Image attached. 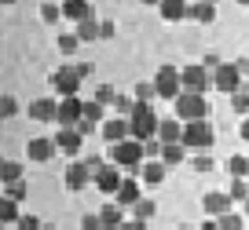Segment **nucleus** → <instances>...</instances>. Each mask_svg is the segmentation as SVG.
<instances>
[{"label": "nucleus", "mask_w": 249, "mask_h": 230, "mask_svg": "<svg viewBox=\"0 0 249 230\" xmlns=\"http://www.w3.org/2000/svg\"><path fill=\"white\" fill-rule=\"evenodd\" d=\"M103 139H107V143H121V139H132L128 117H107V121H103Z\"/></svg>", "instance_id": "nucleus-14"}, {"label": "nucleus", "mask_w": 249, "mask_h": 230, "mask_svg": "<svg viewBox=\"0 0 249 230\" xmlns=\"http://www.w3.org/2000/svg\"><path fill=\"white\" fill-rule=\"evenodd\" d=\"M0 114H4V117H15V114H18V102L11 99V95H4V102H0Z\"/></svg>", "instance_id": "nucleus-39"}, {"label": "nucleus", "mask_w": 249, "mask_h": 230, "mask_svg": "<svg viewBox=\"0 0 249 230\" xmlns=\"http://www.w3.org/2000/svg\"><path fill=\"white\" fill-rule=\"evenodd\" d=\"M179 143H183L187 150H205V146H213L209 121H187L183 124V139H179Z\"/></svg>", "instance_id": "nucleus-5"}, {"label": "nucleus", "mask_w": 249, "mask_h": 230, "mask_svg": "<svg viewBox=\"0 0 249 230\" xmlns=\"http://www.w3.org/2000/svg\"><path fill=\"white\" fill-rule=\"evenodd\" d=\"M26 153H30V161L44 164V161H52L55 153H59V143H55V139H44V135H37V139H30Z\"/></svg>", "instance_id": "nucleus-12"}, {"label": "nucleus", "mask_w": 249, "mask_h": 230, "mask_svg": "<svg viewBox=\"0 0 249 230\" xmlns=\"http://www.w3.org/2000/svg\"><path fill=\"white\" fill-rule=\"evenodd\" d=\"M85 121H92V124H103L107 121V106H103V102H85Z\"/></svg>", "instance_id": "nucleus-27"}, {"label": "nucleus", "mask_w": 249, "mask_h": 230, "mask_svg": "<svg viewBox=\"0 0 249 230\" xmlns=\"http://www.w3.org/2000/svg\"><path fill=\"white\" fill-rule=\"evenodd\" d=\"M154 95H158L154 81H140V84H136V99H140V102H150Z\"/></svg>", "instance_id": "nucleus-34"}, {"label": "nucleus", "mask_w": 249, "mask_h": 230, "mask_svg": "<svg viewBox=\"0 0 249 230\" xmlns=\"http://www.w3.org/2000/svg\"><path fill=\"white\" fill-rule=\"evenodd\" d=\"M26 194H30V186H26V179H18V183H8V194H4V197H11V201H18V205H22Z\"/></svg>", "instance_id": "nucleus-31"}, {"label": "nucleus", "mask_w": 249, "mask_h": 230, "mask_svg": "<svg viewBox=\"0 0 249 230\" xmlns=\"http://www.w3.org/2000/svg\"><path fill=\"white\" fill-rule=\"evenodd\" d=\"M238 131H242V139H246V143H249V117H246V121H242V128H238Z\"/></svg>", "instance_id": "nucleus-48"}, {"label": "nucleus", "mask_w": 249, "mask_h": 230, "mask_svg": "<svg viewBox=\"0 0 249 230\" xmlns=\"http://www.w3.org/2000/svg\"><path fill=\"white\" fill-rule=\"evenodd\" d=\"M99 219H103V230H121V223H124V215H121V205H103Z\"/></svg>", "instance_id": "nucleus-23"}, {"label": "nucleus", "mask_w": 249, "mask_h": 230, "mask_svg": "<svg viewBox=\"0 0 249 230\" xmlns=\"http://www.w3.org/2000/svg\"><path fill=\"white\" fill-rule=\"evenodd\" d=\"M0 179H4V183H18V179H22V164L18 161H4L0 164Z\"/></svg>", "instance_id": "nucleus-28"}, {"label": "nucleus", "mask_w": 249, "mask_h": 230, "mask_svg": "<svg viewBox=\"0 0 249 230\" xmlns=\"http://www.w3.org/2000/svg\"><path fill=\"white\" fill-rule=\"evenodd\" d=\"M132 212H136V219H143V223H147L150 215H154V201L140 197V201H136V205H132Z\"/></svg>", "instance_id": "nucleus-32"}, {"label": "nucleus", "mask_w": 249, "mask_h": 230, "mask_svg": "<svg viewBox=\"0 0 249 230\" xmlns=\"http://www.w3.org/2000/svg\"><path fill=\"white\" fill-rule=\"evenodd\" d=\"M26 114H30L33 121H40V124H44V121H55V117H59V102H55V99H33Z\"/></svg>", "instance_id": "nucleus-17"}, {"label": "nucleus", "mask_w": 249, "mask_h": 230, "mask_svg": "<svg viewBox=\"0 0 249 230\" xmlns=\"http://www.w3.org/2000/svg\"><path fill=\"white\" fill-rule=\"evenodd\" d=\"M238 4H242V8H249V0H238Z\"/></svg>", "instance_id": "nucleus-51"}, {"label": "nucleus", "mask_w": 249, "mask_h": 230, "mask_svg": "<svg viewBox=\"0 0 249 230\" xmlns=\"http://www.w3.org/2000/svg\"><path fill=\"white\" fill-rule=\"evenodd\" d=\"M154 88H158V95H161V99H172V102H176L179 95H183V81H179V69L161 66V69H158V77H154Z\"/></svg>", "instance_id": "nucleus-6"}, {"label": "nucleus", "mask_w": 249, "mask_h": 230, "mask_svg": "<svg viewBox=\"0 0 249 230\" xmlns=\"http://www.w3.org/2000/svg\"><path fill=\"white\" fill-rule=\"evenodd\" d=\"M136 176H140V179H143L147 186H158V183H161L165 176H169V164H165L161 157H158V161H143L140 168H136Z\"/></svg>", "instance_id": "nucleus-15"}, {"label": "nucleus", "mask_w": 249, "mask_h": 230, "mask_svg": "<svg viewBox=\"0 0 249 230\" xmlns=\"http://www.w3.org/2000/svg\"><path fill=\"white\" fill-rule=\"evenodd\" d=\"M55 121H59L62 128H77V124L85 121V102H81V95L59 99V117H55Z\"/></svg>", "instance_id": "nucleus-9"}, {"label": "nucleus", "mask_w": 249, "mask_h": 230, "mask_svg": "<svg viewBox=\"0 0 249 230\" xmlns=\"http://www.w3.org/2000/svg\"><path fill=\"white\" fill-rule=\"evenodd\" d=\"M209 4H216V0H209Z\"/></svg>", "instance_id": "nucleus-55"}, {"label": "nucleus", "mask_w": 249, "mask_h": 230, "mask_svg": "<svg viewBox=\"0 0 249 230\" xmlns=\"http://www.w3.org/2000/svg\"><path fill=\"white\" fill-rule=\"evenodd\" d=\"M202 66H205V69H216V66H220V59H216V55H205Z\"/></svg>", "instance_id": "nucleus-45"}, {"label": "nucleus", "mask_w": 249, "mask_h": 230, "mask_svg": "<svg viewBox=\"0 0 249 230\" xmlns=\"http://www.w3.org/2000/svg\"><path fill=\"white\" fill-rule=\"evenodd\" d=\"M158 11H161L165 22H179V18H187L191 4H187V0H161V4H158Z\"/></svg>", "instance_id": "nucleus-19"}, {"label": "nucleus", "mask_w": 249, "mask_h": 230, "mask_svg": "<svg viewBox=\"0 0 249 230\" xmlns=\"http://www.w3.org/2000/svg\"><path fill=\"white\" fill-rule=\"evenodd\" d=\"M158 124H161V117L150 110V102H140V99H136L132 114H128V128H132V139H140V143L154 139V135H158Z\"/></svg>", "instance_id": "nucleus-1"}, {"label": "nucleus", "mask_w": 249, "mask_h": 230, "mask_svg": "<svg viewBox=\"0 0 249 230\" xmlns=\"http://www.w3.org/2000/svg\"><path fill=\"white\" fill-rule=\"evenodd\" d=\"M234 66H238V73H249V59H238Z\"/></svg>", "instance_id": "nucleus-47"}, {"label": "nucleus", "mask_w": 249, "mask_h": 230, "mask_svg": "<svg viewBox=\"0 0 249 230\" xmlns=\"http://www.w3.org/2000/svg\"><path fill=\"white\" fill-rule=\"evenodd\" d=\"M77 44H81L77 33H59V51L62 55H73V51H77Z\"/></svg>", "instance_id": "nucleus-30"}, {"label": "nucleus", "mask_w": 249, "mask_h": 230, "mask_svg": "<svg viewBox=\"0 0 249 230\" xmlns=\"http://www.w3.org/2000/svg\"><path fill=\"white\" fill-rule=\"evenodd\" d=\"M195 172L209 176V172H213V157H205V153H202V157H195Z\"/></svg>", "instance_id": "nucleus-40"}, {"label": "nucleus", "mask_w": 249, "mask_h": 230, "mask_svg": "<svg viewBox=\"0 0 249 230\" xmlns=\"http://www.w3.org/2000/svg\"><path fill=\"white\" fill-rule=\"evenodd\" d=\"M62 18L85 22V18H92V4H88V0H66V4H62Z\"/></svg>", "instance_id": "nucleus-20"}, {"label": "nucleus", "mask_w": 249, "mask_h": 230, "mask_svg": "<svg viewBox=\"0 0 249 230\" xmlns=\"http://www.w3.org/2000/svg\"><path fill=\"white\" fill-rule=\"evenodd\" d=\"M77 33L81 40H99L103 37V22H95V18H85V22H77Z\"/></svg>", "instance_id": "nucleus-25"}, {"label": "nucleus", "mask_w": 249, "mask_h": 230, "mask_svg": "<svg viewBox=\"0 0 249 230\" xmlns=\"http://www.w3.org/2000/svg\"><path fill=\"white\" fill-rule=\"evenodd\" d=\"M227 194H231L234 201H246V197H249V183H246V179H234V183H231V190H227Z\"/></svg>", "instance_id": "nucleus-37"}, {"label": "nucleus", "mask_w": 249, "mask_h": 230, "mask_svg": "<svg viewBox=\"0 0 249 230\" xmlns=\"http://www.w3.org/2000/svg\"><path fill=\"white\" fill-rule=\"evenodd\" d=\"M114 197H117V205H136V201H140V183H136V179H124Z\"/></svg>", "instance_id": "nucleus-24"}, {"label": "nucleus", "mask_w": 249, "mask_h": 230, "mask_svg": "<svg viewBox=\"0 0 249 230\" xmlns=\"http://www.w3.org/2000/svg\"><path fill=\"white\" fill-rule=\"evenodd\" d=\"M143 157H147V150H143L140 139H121V143H110V164H117V168H140Z\"/></svg>", "instance_id": "nucleus-2"}, {"label": "nucleus", "mask_w": 249, "mask_h": 230, "mask_svg": "<svg viewBox=\"0 0 249 230\" xmlns=\"http://www.w3.org/2000/svg\"><path fill=\"white\" fill-rule=\"evenodd\" d=\"M179 81H183V92H198V95H205V88H213V77L205 66H183Z\"/></svg>", "instance_id": "nucleus-8"}, {"label": "nucleus", "mask_w": 249, "mask_h": 230, "mask_svg": "<svg viewBox=\"0 0 249 230\" xmlns=\"http://www.w3.org/2000/svg\"><path fill=\"white\" fill-rule=\"evenodd\" d=\"M246 215H249V197H246Z\"/></svg>", "instance_id": "nucleus-52"}, {"label": "nucleus", "mask_w": 249, "mask_h": 230, "mask_svg": "<svg viewBox=\"0 0 249 230\" xmlns=\"http://www.w3.org/2000/svg\"><path fill=\"white\" fill-rule=\"evenodd\" d=\"M231 106H234V114H249V92L238 88V92L231 95Z\"/></svg>", "instance_id": "nucleus-35"}, {"label": "nucleus", "mask_w": 249, "mask_h": 230, "mask_svg": "<svg viewBox=\"0 0 249 230\" xmlns=\"http://www.w3.org/2000/svg\"><path fill=\"white\" fill-rule=\"evenodd\" d=\"M220 230H242V215L238 212H227V215H220Z\"/></svg>", "instance_id": "nucleus-36"}, {"label": "nucleus", "mask_w": 249, "mask_h": 230, "mask_svg": "<svg viewBox=\"0 0 249 230\" xmlns=\"http://www.w3.org/2000/svg\"><path fill=\"white\" fill-rule=\"evenodd\" d=\"M179 230H195V227H179Z\"/></svg>", "instance_id": "nucleus-53"}, {"label": "nucleus", "mask_w": 249, "mask_h": 230, "mask_svg": "<svg viewBox=\"0 0 249 230\" xmlns=\"http://www.w3.org/2000/svg\"><path fill=\"white\" fill-rule=\"evenodd\" d=\"M55 143H59L62 153L77 157V153H81V143H85V135H81V128H62L59 135H55Z\"/></svg>", "instance_id": "nucleus-16"}, {"label": "nucleus", "mask_w": 249, "mask_h": 230, "mask_svg": "<svg viewBox=\"0 0 249 230\" xmlns=\"http://www.w3.org/2000/svg\"><path fill=\"white\" fill-rule=\"evenodd\" d=\"M81 227H85V230H103V219H99V215H85Z\"/></svg>", "instance_id": "nucleus-42"}, {"label": "nucleus", "mask_w": 249, "mask_h": 230, "mask_svg": "<svg viewBox=\"0 0 249 230\" xmlns=\"http://www.w3.org/2000/svg\"><path fill=\"white\" fill-rule=\"evenodd\" d=\"M114 106H117V114H124V117H128V114H132V106H136V99H117Z\"/></svg>", "instance_id": "nucleus-43"}, {"label": "nucleus", "mask_w": 249, "mask_h": 230, "mask_svg": "<svg viewBox=\"0 0 249 230\" xmlns=\"http://www.w3.org/2000/svg\"><path fill=\"white\" fill-rule=\"evenodd\" d=\"M4 4H15V0H4Z\"/></svg>", "instance_id": "nucleus-54"}, {"label": "nucleus", "mask_w": 249, "mask_h": 230, "mask_svg": "<svg viewBox=\"0 0 249 230\" xmlns=\"http://www.w3.org/2000/svg\"><path fill=\"white\" fill-rule=\"evenodd\" d=\"M213 88H220L224 95H234L242 88V73L234 62H220L216 69H213Z\"/></svg>", "instance_id": "nucleus-7"}, {"label": "nucleus", "mask_w": 249, "mask_h": 230, "mask_svg": "<svg viewBox=\"0 0 249 230\" xmlns=\"http://www.w3.org/2000/svg\"><path fill=\"white\" fill-rule=\"evenodd\" d=\"M124 183V176L117 172V164H103V168H95V186H99L103 194H117Z\"/></svg>", "instance_id": "nucleus-13"}, {"label": "nucleus", "mask_w": 249, "mask_h": 230, "mask_svg": "<svg viewBox=\"0 0 249 230\" xmlns=\"http://www.w3.org/2000/svg\"><path fill=\"white\" fill-rule=\"evenodd\" d=\"M140 4H161V0H140Z\"/></svg>", "instance_id": "nucleus-50"}, {"label": "nucleus", "mask_w": 249, "mask_h": 230, "mask_svg": "<svg viewBox=\"0 0 249 230\" xmlns=\"http://www.w3.org/2000/svg\"><path fill=\"white\" fill-rule=\"evenodd\" d=\"M88 183H95V176H92V168H88V161H77V157H73L70 168H66V190H85Z\"/></svg>", "instance_id": "nucleus-10"}, {"label": "nucleus", "mask_w": 249, "mask_h": 230, "mask_svg": "<svg viewBox=\"0 0 249 230\" xmlns=\"http://www.w3.org/2000/svg\"><path fill=\"white\" fill-rule=\"evenodd\" d=\"M158 139H161V143H179V139H183V121H179V117H161Z\"/></svg>", "instance_id": "nucleus-18"}, {"label": "nucleus", "mask_w": 249, "mask_h": 230, "mask_svg": "<svg viewBox=\"0 0 249 230\" xmlns=\"http://www.w3.org/2000/svg\"><path fill=\"white\" fill-rule=\"evenodd\" d=\"M227 172H231L234 179H249V157H231V161H227Z\"/></svg>", "instance_id": "nucleus-29"}, {"label": "nucleus", "mask_w": 249, "mask_h": 230, "mask_svg": "<svg viewBox=\"0 0 249 230\" xmlns=\"http://www.w3.org/2000/svg\"><path fill=\"white\" fill-rule=\"evenodd\" d=\"M95 102H103V106H107V102H117V95H114V88H110V84H103V88H95Z\"/></svg>", "instance_id": "nucleus-38"}, {"label": "nucleus", "mask_w": 249, "mask_h": 230, "mask_svg": "<svg viewBox=\"0 0 249 230\" xmlns=\"http://www.w3.org/2000/svg\"><path fill=\"white\" fill-rule=\"evenodd\" d=\"M22 215H18V201H11V197H4L0 201V223L4 227H11V223H18Z\"/></svg>", "instance_id": "nucleus-26"}, {"label": "nucleus", "mask_w": 249, "mask_h": 230, "mask_svg": "<svg viewBox=\"0 0 249 230\" xmlns=\"http://www.w3.org/2000/svg\"><path fill=\"white\" fill-rule=\"evenodd\" d=\"M143 150H147V153H161V143H154V139H147V143H143Z\"/></svg>", "instance_id": "nucleus-46"}, {"label": "nucleus", "mask_w": 249, "mask_h": 230, "mask_svg": "<svg viewBox=\"0 0 249 230\" xmlns=\"http://www.w3.org/2000/svg\"><path fill=\"white\" fill-rule=\"evenodd\" d=\"M187 18H195V22H213V18H216V4H209V0H198V4H191Z\"/></svg>", "instance_id": "nucleus-22"}, {"label": "nucleus", "mask_w": 249, "mask_h": 230, "mask_svg": "<svg viewBox=\"0 0 249 230\" xmlns=\"http://www.w3.org/2000/svg\"><path fill=\"white\" fill-rule=\"evenodd\" d=\"M81 69L77 66H62V69H55L52 73V88L59 92V99H70V95H77L81 92Z\"/></svg>", "instance_id": "nucleus-4"}, {"label": "nucleus", "mask_w": 249, "mask_h": 230, "mask_svg": "<svg viewBox=\"0 0 249 230\" xmlns=\"http://www.w3.org/2000/svg\"><path fill=\"white\" fill-rule=\"evenodd\" d=\"M121 230H147V223L143 219H128V223H121Z\"/></svg>", "instance_id": "nucleus-44"}, {"label": "nucleus", "mask_w": 249, "mask_h": 230, "mask_svg": "<svg viewBox=\"0 0 249 230\" xmlns=\"http://www.w3.org/2000/svg\"><path fill=\"white\" fill-rule=\"evenodd\" d=\"M158 157H161L169 168H176V164L187 157V146L183 143H161V153H158Z\"/></svg>", "instance_id": "nucleus-21"}, {"label": "nucleus", "mask_w": 249, "mask_h": 230, "mask_svg": "<svg viewBox=\"0 0 249 230\" xmlns=\"http://www.w3.org/2000/svg\"><path fill=\"white\" fill-rule=\"evenodd\" d=\"M40 18L55 26V22H59V18H62V8H55L52 0H44V4H40Z\"/></svg>", "instance_id": "nucleus-33"}, {"label": "nucleus", "mask_w": 249, "mask_h": 230, "mask_svg": "<svg viewBox=\"0 0 249 230\" xmlns=\"http://www.w3.org/2000/svg\"><path fill=\"white\" fill-rule=\"evenodd\" d=\"M18 230H44V227H40L37 215H22V219H18Z\"/></svg>", "instance_id": "nucleus-41"}, {"label": "nucleus", "mask_w": 249, "mask_h": 230, "mask_svg": "<svg viewBox=\"0 0 249 230\" xmlns=\"http://www.w3.org/2000/svg\"><path fill=\"white\" fill-rule=\"evenodd\" d=\"M231 205H234V197H231V194H224V190H209V194L202 197V208L213 215V219L227 215V212H231Z\"/></svg>", "instance_id": "nucleus-11"}, {"label": "nucleus", "mask_w": 249, "mask_h": 230, "mask_svg": "<svg viewBox=\"0 0 249 230\" xmlns=\"http://www.w3.org/2000/svg\"><path fill=\"white\" fill-rule=\"evenodd\" d=\"M198 230H220V223H216V219H209V223H202Z\"/></svg>", "instance_id": "nucleus-49"}, {"label": "nucleus", "mask_w": 249, "mask_h": 230, "mask_svg": "<svg viewBox=\"0 0 249 230\" xmlns=\"http://www.w3.org/2000/svg\"><path fill=\"white\" fill-rule=\"evenodd\" d=\"M176 117L179 121H205L209 117V102H205V95H198V92H183L176 99Z\"/></svg>", "instance_id": "nucleus-3"}]
</instances>
